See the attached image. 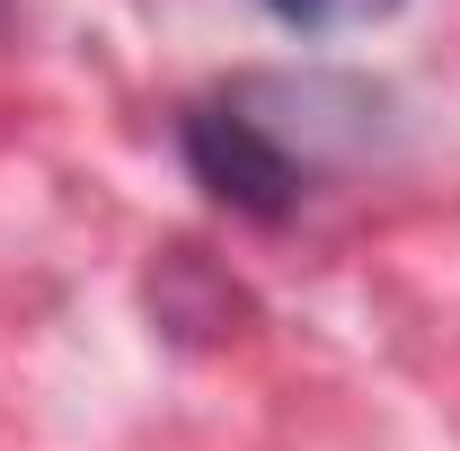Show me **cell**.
Segmentation results:
<instances>
[{
  "label": "cell",
  "mask_w": 460,
  "mask_h": 451,
  "mask_svg": "<svg viewBox=\"0 0 460 451\" xmlns=\"http://www.w3.org/2000/svg\"><path fill=\"white\" fill-rule=\"evenodd\" d=\"M177 151H186L195 186L222 195L230 213H248V222H284L292 204H301V186H310V169H319L284 124L257 107V89H230V98L186 107Z\"/></svg>",
  "instance_id": "obj_1"
},
{
  "label": "cell",
  "mask_w": 460,
  "mask_h": 451,
  "mask_svg": "<svg viewBox=\"0 0 460 451\" xmlns=\"http://www.w3.org/2000/svg\"><path fill=\"white\" fill-rule=\"evenodd\" d=\"M284 27H310V36H337V27H372V18H390L407 0H266Z\"/></svg>",
  "instance_id": "obj_2"
}]
</instances>
